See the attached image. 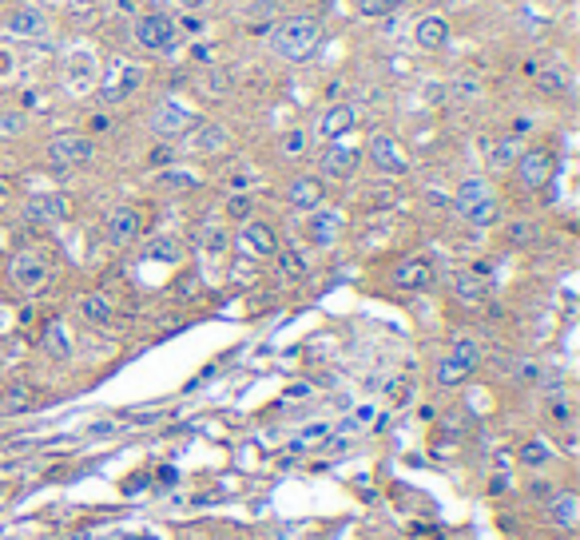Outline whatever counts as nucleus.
<instances>
[{
  "label": "nucleus",
  "mask_w": 580,
  "mask_h": 540,
  "mask_svg": "<svg viewBox=\"0 0 580 540\" xmlns=\"http://www.w3.org/2000/svg\"><path fill=\"white\" fill-rule=\"evenodd\" d=\"M454 96H477V84H473V80H462V84H454Z\"/></svg>",
  "instance_id": "obj_44"
},
{
  "label": "nucleus",
  "mask_w": 580,
  "mask_h": 540,
  "mask_svg": "<svg viewBox=\"0 0 580 540\" xmlns=\"http://www.w3.org/2000/svg\"><path fill=\"white\" fill-rule=\"evenodd\" d=\"M20 449H24V445H0V461H12Z\"/></svg>",
  "instance_id": "obj_45"
},
{
  "label": "nucleus",
  "mask_w": 580,
  "mask_h": 540,
  "mask_svg": "<svg viewBox=\"0 0 580 540\" xmlns=\"http://www.w3.org/2000/svg\"><path fill=\"white\" fill-rule=\"evenodd\" d=\"M32 401H36V390H32L28 382H8L4 393H0V409H4V414H24Z\"/></svg>",
  "instance_id": "obj_25"
},
{
  "label": "nucleus",
  "mask_w": 580,
  "mask_h": 540,
  "mask_svg": "<svg viewBox=\"0 0 580 540\" xmlns=\"http://www.w3.org/2000/svg\"><path fill=\"white\" fill-rule=\"evenodd\" d=\"M477 366H481V346L473 338H457L454 350L438 362V385H446V390L449 385H462Z\"/></svg>",
  "instance_id": "obj_3"
},
{
  "label": "nucleus",
  "mask_w": 580,
  "mask_h": 540,
  "mask_svg": "<svg viewBox=\"0 0 580 540\" xmlns=\"http://www.w3.org/2000/svg\"><path fill=\"white\" fill-rule=\"evenodd\" d=\"M135 40H140V48H148V52H175L179 28H175V20H167L164 12H156V16H143V20L135 24Z\"/></svg>",
  "instance_id": "obj_5"
},
{
  "label": "nucleus",
  "mask_w": 580,
  "mask_h": 540,
  "mask_svg": "<svg viewBox=\"0 0 580 540\" xmlns=\"http://www.w3.org/2000/svg\"><path fill=\"white\" fill-rule=\"evenodd\" d=\"M92 156H96V143L88 140V135H52L48 140V163L52 167H76V163H92Z\"/></svg>",
  "instance_id": "obj_6"
},
{
  "label": "nucleus",
  "mask_w": 580,
  "mask_h": 540,
  "mask_svg": "<svg viewBox=\"0 0 580 540\" xmlns=\"http://www.w3.org/2000/svg\"><path fill=\"white\" fill-rule=\"evenodd\" d=\"M0 132H4V135H20L24 132V116H20V111H0Z\"/></svg>",
  "instance_id": "obj_37"
},
{
  "label": "nucleus",
  "mask_w": 580,
  "mask_h": 540,
  "mask_svg": "<svg viewBox=\"0 0 580 540\" xmlns=\"http://www.w3.org/2000/svg\"><path fill=\"white\" fill-rule=\"evenodd\" d=\"M481 148L489 151V163H493V167H513V163L521 159V143H517V135H505V140H497V143L485 140Z\"/></svg>",
  "instance_id": "obj_28"
},
{
  "label": "nucleus",
  "mask_w": 580,
  "mask_h": 540,
  "mask_svg": "<svg viewBox=\"0 0 580 540\" xmlns=\"http://www.w3.org/2000/svg\"><path fill=\"white\" fill-rule=\"evenodd\" d=\"M517 175H521V183L528 187V191H536V187H544L552 179V156L544 148L525 151V156L517 159Z\"/></svg>",
  "instance_id": "obj_11"
},
{
  "label": "nucleus",
  "mask_w": 580,
  "mask_h": 540,
  "mask_svg": "<svg viewBox=\"0 0 580 540\" xmlns=\"http://www.w3.org/2000/svg\"><path fill=\"white\" fill-rule=\"evenodd\" d=\"M238 243H243L251 254H259V259H275L278 254V235H275V227H267V222H246Z\"/></svg>",
  "instance_id": "obj_16"
},
{
  "label": "nucleus",
  "mask_w": 580,
  "mask_h": 540,
  "mask_svg": "<svg viewBox=\"0 0 580 540\" xmlns=\"http://www.w3.org/2000/svg\"><path fill=\"white\" fill-rule=\"evenodd\" d=\"M8 274H12V282L20 290H40L48 282V259L40 251H20L12 259V267H8Z\"/></svg>",
  "instance_id": "obj_8"
},
{
  "label": "nucleus",
  "mask_w": 580,
  "mask_h": 540,
  "mask_svg": "<svg viewBox=\"0 0 580 540\" xmlns=\"http://www.w3.org/2000/svg\"><path fill=\"white\" fill-rule=\"evenodd\" d=\"M8 32L24 36V40L40 36V32H44V12H40V8H16V12L8 16Z\"/></svg>",
  "instance_id": "obj_23"
},
{
  "label": "nucleus",
  "mask_w": 580,
  "mask_h": 540,
  "mask_svg": "<svg viewBox=\"0 0 580 540\" xmlns=\"http://www.w3.org/2000/svg\"><path fill=\"white\" fill-rule=\"evenodd\" d=\"M40 346H44L52 358L64 362V358H72V334H68L64 322H48L44 334H40Z\"/></svg>",
  "instance_id": "obj_24"
},
{
  "label": "nucleus",
  "mask_w": 580,
  "mask_h": 540,
  "mask_svg": "<svg viewBox=\"0 0 580 540\" xmlns=\"http://www.w3.org/2000/svg\"><path fill=\"white\" fill-rule=\"evenodd\" d=\"M533 496H552V485H544V481H533V488H528Z\"/></svg>",
  "instance_id": "obj_46"
},
{
  "label": "nucleus",
  "mask_w": 580,
  "mask_h": 540,
  "mask_svg": "<svg viewBox=\"0 0 580 540\" xmlns=\"http://www.w3.org/2000/svg\"><path fill=\"white\" fill-rule=\"evenodd\" d=\"M64 80H68V88L72 92H88L92 80H96V60H92L88 52H76L72 60H68Z\"/></svg>",
  "instance_id": "obj_21"
},
{
  "label": "nucleus",
  "mask_w": 580,
  "mask_h": 540,
  "mask_svg": "<svg viewBox=\"0 0 580 540\" xmlns=\"http://www.w3.org/2000/svg\"><path fill=\"white\" fill-rule=\"evenodd\" d=\"M509 238H513V243H533L536 238L533 222H513V227H509Z\"/></svg>",
  "instance_id": "obj_38"
},
{
  "label": "nucleus",
  "mask_w": 580,
  "mask_h": 540,
  "mask_svg": "<svg viewBox=\"0 0 580 540\" xmlns=\"http://www.w3.org/2000/svg\"><path fill=\"white\" fill-rule=\"evenodd\" d=\"M517 378H521V382H536V366L533 362H517Z\"/></svg>",
  "instance_id": "obj_43"
},
{
  "label": "nucleus",
  "mask_w": 580,
  "mask_h": 540,
  "mask_svg": "<svg viewBox=\"0 0 580 540\" xmlns=\"http://www.w3.org/2000/svg\"><path fill=\"white\" fill-rule=\"evenodd\" d=\"M454 211L465 222H473V227H489L497 219V195H493V187L485 179H465L454 195Z\"/></svg>",
  "instance_id": "obj_2"
},
{
  "label": "nucleus",
  "mask_w": 580,
  "mask_h": 540,
  "mask_svg": "<svg viewBox=\"0 0 580 540\" xmlns=\"http://www.w3.org/2000/svg\"><path fill=\"white\" fill-rule=\"evenodd\" d=\"M227 140H231V132L223 124H203L199 132L187 135V151L191 156H215V151L227 148Z\"/></svg>",
  "instance_id": "obj_18"
},
{
  "label": "nucleus",
  "mask_w": 580,
  "mask_h": 540,
  "mask_svg": "<svg viewBox=\"0 0 580 540\" xmlns=\"http://www.w3.org/2000/svg\"><path fill=\"white\" fill-rule=\"evenodd\" d=\"M140 227H143L140 211H132V207H116L112 215H108V222H104V238H108L112 246H132L135 238H140Z\"/></svg>",
  "instance_id": "obj_9"
},
{
  "label": "nucleus",
  "mask_w": 580,
  "mask_h": 540,
  "mask_svg": "<svg viewBox=\"0 0 580 540\" xmlns=\"http://www.w3.org/2000/svg\"><path fill=\"white\" fill-rule=\"evenodd\" d=\"M358 16H370V20H378V16H390L402 8V0H354Z\"/></svg>",
  "instance_id": "obj_31"
},
{
  "label": "nucleus",
  "mask_w": 580,
  "mask_h": 540,
  "mask_svg": "<svg viewBox=\"0 0 580 540\" xmlns=\"http://www.w3.org/2000/svg\"><path fill=\"white\" fill-rule=\"evenodd\" d=\"M322 433H330V425L326 422H314V425H306L298 437H302V441H314V437H322Z\"/></svg>",
  "instance_id": "obj_42"
},
{
  "label": "nucleus",
  "mask_w": 580,
  "mask_h": 540,
  "mask_svg": "<svg viewBox=\"0 0 580 540\" xmlns=\"http://www.w3.org/2000/svg\"><path fill=\"white\" fill-rule=\"evenodd\" d=\"M278 270H283V278H302L306 259L294 251V246H286V251H278Z\"/></svg>",
  "instance_id": "obj_33"
},
{
  "label": "nucleus",
  "mask_w": 580,
  "mask_h": 540,
  "mask_svg": "<svg viewBox=\"0 0 580 540\" xmlns=\"http://www.w3.org/2000/svg\"><path fill=\"white\" fill-rule=\"evenodd\" d=\"M322 175L326 179H350L358 171V148H346V143H330L318 159Z\"/></svg>",
  "instance_id": "obj_14"
},
{
  "label": "nucleus",
  "mask_w": 580,
  "mask_h": 540,
  "mask_svg": "<svg viewBox=\"0 0 580 540\" xmlns=\"http://www.w3.org/2000/svg\"><path fill=\"white\" fill-rule=\"evenodd\" d=\"M143 84V64H132V60H112L104 68V104H124L135 88Z\"/></svg>",
  "instance_id": "obj_4"
},
{
  "label": "nucleus",
  "mask_w": 580,
  "mask_h": 540,
  "mask_svg": "<svg viewBox=\"0 0 580 540\" xmlns=\"http://www.w3.org/2000/svg\"><path fill=\"white\" fill-rule=\"evenodd\" d=\"M227 215H231V219H246V215H251V199H246V195H235V199L227 203Z\"/></svg>",
  "instance_id": "obj_39"
},
{
  "label": "nucleus",
  "mask_w": 580,
  "mask_h": 540,
  "mask_svg": "<svg viewBox=\"0 0 580 540\" xmlns=\"http://www.w3.org/2000/svg\"><path fill=\"white\" fill-rule=\"evenodd\" d=\"M322 40V28L314 16H286V20H278L275 28H270V48H275L283 60H306L318 48Z\"/></svg>",
  "instance_id": "obj_1"
},
{
  "label": "nucleus",
  "mask_w": 580,
  "mask_h": 540,
  "mask_svg": "<svg viewBox=\"0 0 580 540\" xmlns=\"http://www.w3.org/2000/svg\"><path fill=\"white\" fill-rule=\"evenodd\" d=\"M322 195H326V187H322L314 175H298L294 183L286 187V199H290V207L294 211H318Z\"/></svg>",
  "instance_id": "obj_17"
},
{
  "label": "nucleus",
  "mask_w": 580,
  "mask_h": 540,
  "mask_svg": "<svg viewBox=\"0 0 580 540\" xmlns=\"http://www.w3.org/2000/svg\"><path fill=\"white\" fill-rule=\"evenodd\" d=\"M278 148H283V156L298 159V156H302V151H306V132H298V127H294V132H286Z\"/></svg>",
  "instance_id": "obj_35"
},
{
  "label": "nucleus",
  "mask_w": 580,
  "mask_h": 540,
  "mask_svg": "<svg viewBox=\"0 0 580 540\" xmlns=\"http://www.w3.org/2000/svg\"><path fill=\"white\" fill-rule=\"evenodd\" d=\"M227 84H231V80L223 76V68H211V92H215V96H223Z\"/></svg>",
  "instance_id": "obj_41"
},
{
  "label": "nucleus",
  "mask_w": 580,
  "mask_h": 540,
  "mask_svg": "<svg viewBox=\"0 0 580 540\" xmlns=\"http://www.w3.org/2000/svg\"><path fill=\"white\" fill-rule=\"evenodd\" d=\"M175 477H179V473H175V469H167V465H164V469H159V481H164V485H175Z\"/></svg>",
  "instance_id": "obj_47"
},
{
  "label": "nucleus",
  "mask_w": 580,
  "mask_h": 540,
  "mask_svg": "<svg viewBox=\"0 0 580 540\" xmlns=\"http://www.w3.org/2000/svg\"><path fill=\"white\" fill-rule=\"evenodd\" d=\"M338 230H342V215L338 211H318V215L310 219V238L318 246H330L338 238Z\"/></svg>",
  "instance_id": "obj_27"
},
{
  "label": "nucleus",
  "mask_w": 580,
  "mask_h": 540,
  "mask_svg": "<svg viewBox=\"0 0 580 540\" xmlns=\"http://www.w3.org/2000/svg\"><path fill=\"white\" fill-rule=\"evenodd\" d=\"M549 520L560 528H576L580 525V496L576 493H560L549 501Z\"/></svg>",
  "instance_id": "obj_22"
},
{
  "label": "nucleus",
  "mask_w": 580,
  "mask_h": 540,
  "mask_svg": "<svg viewBox=\"0 0 580 540\" xmlns=\"http://www.w3.org/2000/svg\"><path fill=\"white\" fill-rule=\"evenodd\" d=\"M394 286L398 290H430L433 286V262L422 259V254L398 262L394 267Z\"/></svg>",
  "instance_id": "obj_12"
},
{
  "label": "nucleus",
  "mask_w": 580,
  "mask_h": 540,
  "mask_svg": "<svg viewBox=\"0 0 580 540\" xmlns=\"http://www.w3.org/2000/svg\"><path fill=\"white\" fill-rule=\"evenodd\" d=\"M449 36V24L441 20V16H422V20L414 24V44L425 48V52H433V48H441Z\"/></svg>",
  "instance_id": "obj_19"
},
{
  "label": "nucleus",
  "mask_w": 580,
  "mask_h": 540,
  "mask_svg": "<svg viewBox=\"0 0 580 540\" xmlns=\"http://www.w3.org/2000/svg\"><path fill=\"white\" fill-rule=\"evenodd\" d=\"M517 461L528 469H541V465H549V445L544 441H525L521 449H517Z\"/></svg>",
  "instance_id": "obj_29"
},
{
  "label": "nucleus",
  "mask_w": 580,
  "mask_h": 540,
  "mask_svg": "<svg viewBox=\"0 0 580 540\" xmlns=\"http://www.w3.org/2000/svg\"><path fill=\"white\" fill-rule=\"evenodd\" d=\"M191 124H195V116L187 108H179V104H159L156 111H151V132L164 135V140H172V135H179V132H191Z\"/></svg>",
  "instance_id": "obj_13"
},
{
  "label": "nucleus",
  "mask_w": 580,
  "mask_h": 540,
  "mask_svg": "<svg viewBox=\"0 0 580 540\" xmlns=\"http://www.w3.org/2000/svg\"><path fill=\"white\" fill-rule=\"evenodd\" d=\"M358 124V111L350 108V104H334V108H326L318 116V127H314V132H318V140H342V135L350 132V127Z\"/></svg>",
  "instance_id": "obj_15"
},
{
  "label": "nucleus",
  "mask_w": 580,
  "mask_h": 540,
  "mask_svg": "<svg viewBox=\"0 0 580 540\" xmlns=\"http://www.w3.org/2000/svg\"><path fill=\"white\" fill-rule=\"evenodd\" d=\"M536 84L544 92H565V72L560 68H549V72H536Z\"/></svg>",
  "instance_id": "obj_36"
},
{
  "label": "nucleus",
  "mask_w": 580,
  "mask_h": 540,
  "mask_svg": "<svg viewBox=\"0 0 580 540\" xmlns=\"http://www.w3.org/2000/svg\"><path fill=\"white\" fill-rule=\"evenodd\" d=\"M24 215H28V222L48 227V222H60L72 215V203H68V195H32V199L24 203Z\"/></svg>",
  "instance_id": "obj_10"
},
{
  "label": "nucleus",
  "mask_w": 580,
  "mask_h": 540,
  "mask_svg": "<svg viewBox=\"0 0 580 540\" xmlns=\"http://www.w3.org/2000/svg\"><path fill=\"white\" fill-rule=\"evenodd\" d=\"M370 417H374V409H370V406H362V409H358V414H354V417H350V422L342 425V430H362V425L370 422Z\"/></svg>",
  "instance_id": "obj_40"
},
{
  "label": "nucleus",
  "mask_w": 580,
  "mask_h": 540,
  "mask_svg": "<svg viewBox=\"0 0 580 540\" xmlns=\"http://www.w3.org/2000/svg\"><path fill=\"white\" fill-rule=\"evenodd\" d=\"M370 163L382 171V175H406L409 171V159H406L402 143H398L394 135H386V132H378L370 140Z\"/></svg>",
  "instance_id": "obj_7"
},
{
  "label": "nucleus",
  "mask_w": 580,
  "mask_h": 540,
  "mask_svg": "<svg viewBox=\"0 0 580 540\" xmlns=\"http://www.w3.org/2000/svg\"><path fill=\"white\" fill-rule=\"evenodd\" d=\"M80 318L92 322V326H108V322L116 318L112 298H104V294H84V298H80Z\"/></svg>",
  "instance_id": "obj_26"
},
{
  "label": "nucleus",
  "mask_w": 580,
  "mask_h": 540,
  "mask_svg": "<svg viewBox=\"0 0 580 540\" xmlns=\"http://www.w3.org/2000/svg\"><path fill=\"white\" fill-rule=\"evenodd\" d=\"M454 294L469 306H481L485 298H489V282H485V274H477V270H462V274H454Z\"/></svg>",
  "instance_id": "obj_20"
},
{
  "label": "nucleus",
  "mask_w": 580,
  "mask_h": 540,
  "mask_svg": "<svg viewBox=\"0 0 580 540\" xmlns=\"http://www.w3.org/2000/svg\"><path fill=\"white\" fill-rule=\"evenodd\" d=\"M143 254H148V259H159V262H175L183 251H179V243H175V238H156V243H151Z\"/></svg>",
  "instance_id": "obj_34"
},
{
  "label": "nucleus",
  "mask_w": 580,
  "mask_h": 540,
  "mask_svg": "<svg viewBox=\"0 0 580 540\" xmlns=\"http://www.w3.org/2000/svg\"><path fill=\"white\" fill-rule=\"evenodd\" d=\"M159 183H164V191H195V187H199V175H191V171H172V167H167L164 175H159Z\"/></svg>",
  "instance_id": "obj_30"
},
{
  "label": "nucleus",
  "mask_w": 580,
  "mask_h": 540,
  "mask_svg": "<svg viewBox=\"0 0 580 540\" xmlns=\"http://www.w3.org/2000/svg\"><path fill=\"white\" fill-rule=\"evenodd\" d=\"M179 4H183V8H203L207 0H179Z\"/></svg>",
  "instance_id": "obj_48"
},
{
  "label": "nucleus",
  "mask_w": 580,
  "mask_h": 540,
  "mask_svg": "<svg viewBox=\"0 0 580 540\" xmlns=\"http://www.w3.org/2000/svg\"><path fill=\"white\" fill-rule=\"evenodd\" d=\"M199 243H203V251H207V254H223L227 251V227H219V222H207Z\"/></svg>",
  "instance_id": "obj_32"
}]
</instances>
